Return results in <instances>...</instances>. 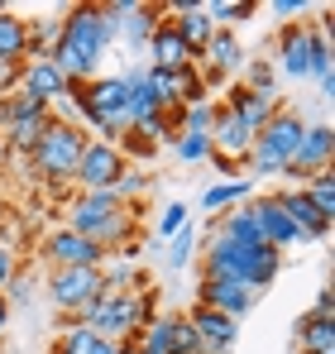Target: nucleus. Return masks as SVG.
<instances>
[{"mask_svg":"<svg viewBox=\"0 0 335 354\" xmlns=\"http://www.w3.org/2000/svg\"><path fill=\"white\" fill-rule=\"evenodd\" d=\"M192 254H197V230H192V225H182V230L172 235V244H168V263H172V268H182V263H192Z\"/></svg>","mask_w":335,"mask_h":354,"instance_id":"obj_33","label":"nucleus"},{"mask_svg":"<svg viewBox=\"0 0 335 354\" xmlns=\"http://www.w3.org/2000/svg\"><path fill=\"white\" fill-rule=\"evenodd\" d=\"M244 211H249V221L259 225V239L269 244V249H292V244H302V235L292 230V221L282 216V206H278V196H249L244 201Z\"/></svg>","mask_w":335,"mask_h":354,"instance_id":"obj_12","label":"nucleus"},{"mask_svg":"<svg viewBox=\"0 0 335 354\" xmlns=\"http://www.w3.org/2000/svg\"><path fill=\"white\" fill-rule=\"evenodd\" d=\"M254 301H259V292H249L235 278H201V288H197V306H211L230 321H244L254 311Z\"/></svg>","mask_w":335,"mask_h":354,"instance_id":"obj_11","label":"nucleus"},{"mask_svg":"<svg viewBox=\"0 0 335 354\" xmlns=\"http://www.w3.org/2000/svg\"><path fill=\"white\" fill-rule=\"evenodd\" d=\"M225 111H235V115L259 134V129L278 115L282 106H278V96H259V91H249V86H239V82H235V86H230V96H225Z\"/></svg>","mask_w":335,"mask_h":354,"instance_id":"obj_19","label":"nucleus"},{"mask_svg":"<svg viewBox=\"0 0 335 354\" xmlns=\"http://www.w3.org/2000/svg\"><path fill=\"white\" fill-rule=\"evenodd\" d=\"M239 201H249V182L244 177H235V182H216L206 196H201V206L206 211H221V206H239Z\"/></svg>","mask_w":335,"mask_h":354,"instance_id":"obj_28","label":"nucleus"},{"mask_svg":"<svg viewBox=\"0 0 335 354\" xmlns=\"http://www.w3.org/2000/svg\"><path fill=\"white\" fill-rule=\"evenodd\" d=\"M0 216H5V206H0Z\"/></svg>","mask_w":335,"mask_h":354,"instance_id":"obj_44","label":"nucleus"},{"mask_svg":"<svg viewBox=\"0 0 335 354\" xmlns=\"http://www.w3.org/2000/svg\"><path fill=\"white\" fill-rule=\"evenodd\" d=\"M120 173H125V153H120L115 144H106V139H87L72 182H77L82 192H115Z\"/></svg>","mask_w":335,"mask_h":354,"instance_id":"obj_7","label":"nucleus"},{"mask_svg":"<svg viewBox=\"0 0 335 354\" xmlns=\"http://www.w3.org/2000/svg\"><path fill=\"white\" fill-rule=\"evenodd\" d=\"M273 82H278L273 62L259 58V62H249V67H244V82H239V86H249V91H259V96H273Z\"/></svg>","mask_w":335,"mask_h":354,"instance_id":"obj_31","label":"nucleus"},{"mask_svg":"<svg viewBox=\"0 0 335 354\" xmlns=\"http://www.w3.org/2000/svg\"><path fill=\"white\" fill-rule=\"evenodd\" d=\"M29 58V19L15 10H0V62H24Z\"/></svg>","mask_w":335,"mask_h":354,"instance_id":"obj_23","label":"nucleus"},{"mask_svg":"<svg viewBox=\"0 0 335 354\" xmlns=\"http://www.w3.org/2000/svg\"><path fill=\"white\" fill-rule=\"evenodd\" d=\"M282 268V254L269 244H239V239L221 235V225L211 221V235L201 249V278H235L249 292H264Z\"/></svg>","mask_w":335,"mask_h":354,"instance_id":"obj_2","label":"nucleus"},{"mask_svg":"<svg viewBox=\"0 0 335 354\" xmlns=\"http://www.w3.org/2000/svg\"><path fill=\"white\" fill-rule=\"evenodd\" d=\"M297 350L302 354H335V321H321V316H302L297 321Z\"/></svg>","mask_w":335,"mask_h":354,"instance_id":"obj_24","label":"nucleus"},{"mask_svg":"<svg viewBox=\"0 0 335 354\" xmlns=\"http://www.w3.org/2000/svg\"><path fill=\"white\" fill-rule=\"evenodd\" d=\"M106 29H101V5H72L62 19H57V44L48 62L77 86V82H91L96 67L106 58Z\"/></svg>","mask_w":335,"mask_h":354,"instance_id":"obj_1","label":"nucleus"},{"mask_svg":"<svg viewBox=\"0 0 335 354\" xmlns=\"http://www.w3.org/2000/svg\"><path fill=\"white\" fill-rule=\"evenodd\" d=\"M101 292H106V268H53V278H48V301L62 316H77Z\"/></svg>","mask_w":335,"mask_h":354,"instance_id":"obj_6","label":"nucleus"},{"mask_svg":"<svg viewBox=\"0 0 335 354\" xmlns=\"http://www.w3.org/2000/svg\"><path fill=\"white\" fill-rule=\"evenodd\" d=\"M187 326L197 330L201 350H211V354H230V350H235L239 321H230V316H221V311H211V306H192V311H187Z\"/></svg>","mask_w":335,"mask_h":354,"instance_id":"obj_13","label":"nucleus"},{"mask_svg":"<svg viewBox=\"0 0 335 354\" xmlns=\"http://www.w3.org/2000/svg\"><path fill=\"white\" fill-rule=\"evenodd\" d=\"M115 354H144V350H139V340H120V345H115Z\"/></svg>","mask_w":335,"mask_h":354,"instance_id":"obj_42","label":"nucleus"},{"mask_svg":"<svg viewBox=\"0 0 335 354\" xmlns=\"http://www.w3.org/2000/svg\"><path fill=\"white\" fill-rule=\"evenodd\" d=\"M168 330H172V316H154L139 335V350L144 354H168Z\"/></svg>","mask_w":335,"mask_h":354,"instance_id":"obj_32","label":"nucleus"},{"mask_svg":"<svg viewBox=\"0 0 335 354\" xmlns=\"http://www.w3.org/2000/svg\"><path fill=\"white\" fill-rule=\"evenodd\" d=\"M125 82H129V101H125V120H129V129H134V124H144L149 115H159V111H163V101H159V91H154V82H149V67L129 72Z\"/></svg>","mask_w":335,"mask_h":354,"instance_id":"obj_21","label":"nucleus"},{"mask_svg":"<svg viewBox=\"0 0 335 354\" xmlns=\"http://www.w3.org/2000/svg\"><path fill=\"white\" fill-rule=\"evenodd\" d=\"M163 24V10L159 5H129L125 0V15H120V34H125V44L139 53V48H149V39H154V29Z\"/></svg>","mask_w":335,"mask_h":354,"instance_id":"obj_20","label":"nucleus"},{"mask_svg":"<svg viewBox=\"0 0 335 354\" xmlns=\"http://www.w3.org/2000/svg\"><path fill=\"white\" fill-rule=\"evenodd\" d=\"M331 153H335V129H331V124H307L282 173L292 177L297 187H302V182H307L311 173H321V168H331Z\"/></svg>","mask_w":335,"mask_h":354,"instance_id":"obj_8","label":"nucleus"},{"mask_svg":"<svg viewBox=\"0 0 335 354\" xmlns=\"http://www.w3.org/2000/svg\"><path fill=\"white\" fill-rule=\"evenodd\" d=\"M254 15V5L249 0H211L206 5V19L221 29V24H239V19H249Z\"/></svg>","mask_w":335,"mask_h":354,"instance_id":"obj_29","label":"nucleus"},{"mask_svg":"<svg viewBox=\"0 0 335 354\" xmlns=\"http://www.w3.org/2000/svg\"><path fill=\"white\" fill-rule=\"evenodd\" d=\"M168 354H201L197 330L187 326V316H172V330H168Z\"/></svg>","mask_w":335,"mask_h":354,"instance_id":"obj_30","label":"nucleus"},{"mask_svg":"<svg viewBox=\"0 0 335 354\" xmlns=\"http://www.w3.org/2000/svg\"><path fill=\"white\" fill-rule=\"evenodd\" d=\"M172 34L182 39V48L192 53V58H201V48L211 44V34H216V24L206 19V5H197V0H182V5H172Z\"/></svg>","mask_w":335,"mask_h":354,"instance_id":"obj_14","label":"nucleus"},{"mask_svg":"<svg viewBox=\"0 0 335 354\" xmlns=\"http://www.w3.org/2000/svg\"><path fill=\"white\" fill-rule=\"evenodd\" d=\"M101 335L96 330H87V326H77L72 316H62V335L53 340V354H101Z\"/></svg>","mask_w":335,"mask_h":354,"instance_id":"obj_25","label":"nucleus"},{"mask_svg":"<svg viewBox=\"0 0 335 354\" xmlns=\"http://www.w3.org/2000/svg\"><path fill=\"white\" fill-rule=\"evenodd\" d=\"M177 158H182V163L211 158V139H206V134H177Z\"/></svg>","mask_w":335,"mask_h":354,"instance_id":"obj_35","label":"nucleus"},{"mask_svg":"<svg viewBox=\"0 0 335 354\" xmlns=\"http://www.w3.org/2000/svg\"><path fill=\"white\" fill-rule=\"evenodd\" d=\"M19 273V259H15V249L10 244H0V292L10 288V278Z\"/></svg>","mask_w":335,"mask_h":354,"instance_id":"obj_39","label":"nucleus"},{"mask_svg":"<svg viewBox=\"0 0 335 354\" xmlns=\"http://www.w3.org/2000/svg\"><path fill=\"white\" fill-rule=\"evenodd\" d=\"M19 72H24V62H0V96L19 91Z\"/></svg>","mask_w":335,"mask_h":354,"instance_id":"obj_37","label":"nucleus"},{"mask_svg":"<svg viewBox=\"0 0 335 354\" xmlns=\"http://www.w3.org/2000/svg\"><path fill=\"white\" fill-rule=\"evenodd\" d=\"M19 91L24 96H39V101H67V91H72V82L57 72L48 58H34V62H24V72H19Z\"/></svg>","mask_w":335,"mask_h":354,"instance_id":"obj_16","label":"nucleus"},{"mask_svg":"<svg viewBox=\"0 0 335 354\" xmlns=\"http://www.w3.org/2000/svg\"><path fill=\"white\" fill-rule=\"evenodd\" d=\"M211 120H216V106H206V101H201V106H187L177 134H211Z\"/></svg>","mask_w":335,"mask_h":354,"instance_id":"obj_34","label":"nucleus"},{"mask_svg":"<svg viewBox=\"0 0 335 354\" xmlns=\"http://www.w3.org/2000/svg\"><path fill=\"white\" fill-rule=\"evenodd\" d=\"M302 192L311 196V206L326 216V221H335V173L331 168H321V173H311L307 182H302Z\"/></svg>","mask_w":335,"mask_h":354,"instance_id":"obj_27","label":"nucleus"},{"mask_svg":"<svg viewBox=\"0 0 335 354\" xmlns=\"http://www.w3.org/2000/svg\"><path fill=\"white\" fill-rule=\"evenodd\" d=\"M273 196H278L282 216L292 221V230H297L302 239H326V235H331V221L311 206V196H307L302 187H287V192H273Z\"/></svg>","mask_w":335,"mask_h":354,"instance_id":"obj_15","label":"nucleus"},{"mask_svg":"<svg viewBox=\"0 0 335 354\" xmlns=\"http://www.w3.org/2000/svg\"><path fill=\"white\" fill-rule=\"evenodd\" d=\"M182 225H187V206H182V201L163 206V216H159V235H177Z\"/></svg>","mask_w":335,"mask_h":354,"instance_id":"obj_36","label":"nucleus"},{"mask_svg":"<svg viewBox=\"0 0 335 354\" xmlns=\"http://www.w3.org/2000/svg\"><path fill=\"white\" fill-rule=\"evenodd\" d=\"M201 58H206L201 86H216V82H225V77L244 62V48H239V39H235L230 29H216V34H211V44L201 48Z\"/></svg>","mask_w":335,"mask_h":354,"instance_id":"obj_17","label":"nucleus"},{"mask_svg":"<svg viewBox=\"0 0 335 354\" xmlns=\"http://www.w3.org/2000/svg\"><path fill=\"white\" fill-rule=\"evenodd\" d=\"M311 316L331 321V288H321V292H316V306H311Z\"/></svg>","mask_w":335,"mask_h":354,"instance_id":"obj_40","label":"nucleus"},{"mask_svg":"<svg viewBox=\"0 0 335 354\" xmlns=\"http://www.w3.org/2000/svg\"><path fill=\"white\" fill-rule=\"evenodd\" d=\"M149 67H154V72H177V67H192V53H187V48H182V39H177V34H172V24H159V29H154V39H149Z\"/></svg>","mask_w":335,"mask_h":354,"instance_id":"obj_22","label":"nucleus"},{"mask_svg":"<svg viewBox=\"0 0 335 354\" xmlns=\"http://www.w3.org/2000/svg\"><path fill=\"white\" fill-rule=\"evenodd\" d=\"M5 326H10V301H5V292H0V335H5Z\"/></svg>","mask_w":335,"mask_h":354,"instance_id":"obj_43","label":"nucleus"},{"mask_svg":"<svg viewBox=\"0 0 335 354\" xmlns=\"http://www.w3.org/2000/svg\"><path fill=\"white\" fill-rule=\"evenodd\" d=\"M278 58L287 77H311V24H282L278 34Z\"/></svg>","mask_w":335,"mask_h":354,"instance_id":"obj_18","label":"nucleus"},{"mask_svg":"<svg viewBox=\"0 0 335 354\" xmlns=\"http://www.w3.org/2000/svg\"><path fill=\"white\" fill-rule=\"evenodd\" d=\"M206 139H211V153H216V158L239 163V173H244V158H249V149H254V129L235 115V111L216 106V120H211V134H206Z\"/></svg>","mask_w":335,"mask_h":354,"instance_id":"obj_10","label":"nucleus"},{"mask_svg":"<svg viewBox=\"0 0 335 354\" xmlns=\"http://www.w3.org/2000/svg\"><path fill=\"white\" fill-rule=\"evenodd\" d=\"M44 259H48L53 268H101V263H106V249L62 225V230H53V235L44 239Z\"/></svg>","mask_w":335,"mask_h":354,"instance_id":"obj_9","label":"nucleus"},{"mask_svg":"<svg viewBox=\"0 0 335 354\" xmlns=\"http://www.w3.org/2000/svg\"><path fill=\"white\" fill-rule=\"evenodd\" d=\"M307 0H273V15H302Z\"/></svg>","mask_w":335,"mask_h":354,"instance_id":"obj_41","label":"nucleus"},{"mask_svg":"<svg viewBox=\"0 0 335 354\" xmlns=\"http://www.w3.org/2000/svg\"><path fill=\"white\" fill-rule=\"evenodd\" d=\"M48 120L53 115H15L5 124V144L19 149V153H34V144H39V134L48 129Z\"/></svg>","mask_w":335,"mask_h":354,"instance_id":"obj_26","label":"nucleus"},{"mask_svg":"<svg viewBox=\"0 0 335 354\" xmlns=\"http://www.w3.org/2000/svg\"><path fill=\"white\" fill-rule=\"evenodd\" d=\"M302 129H307L302 115L282 106L278 115L254 134V149H249L244 168H249V173H282V168H287V158H292V149H297V139H302Z\"/></svg>","mask_w":335,"mask_h":354,"instance_id":"obj_5","label":"nucleus"},{"mask_svg":"<svg viewBox=\"0 0 335 354\" xmlns=\"http://www.w3.org/2000/svg\"><path fill=\"white\" fill-rule=\"evenodd\" d=\"M144 187H149V177H144V173H129V168H125V173H120V182H115V196L125 201L129 192H144Z\"/></svg>","mask_w":335,"mask_h":354,"instance_id":"obj_38","label":"nucleus"},{"mask_svg":"<svg viewBox=\"0 0 335 354\" xmlns=\"http://www.w3.org/2000/svg\"><path fill=\"white\" fill-rule=\"evenodd\" d=\"M67 230L87 235L91 244H101L106 254L120 249L125 259L139 254V225H134V206H125L115 192H82L67 211Z\"/></svg>","mask_w":335,"mask_h":354,"instance_id":"obj_3","label":"nucleus"},{"mask_svg":"<svg viewBox=\"0 0 335 354\" xmlns=\"http://www.w3.org/2000/svg\"><path fill=\"white\" fill-rule=\"evenodd\" d=\"M82 149H87V134L72 124V120H48V129L39 134V144H34V153H29V163H34V173L44 177V182H53L57 192L77 177V163H82Z\"/></svg>","mask_w":335,"mask_h":354,"instance_id":"obj_4","label":"nucleus"}]
</instances>
